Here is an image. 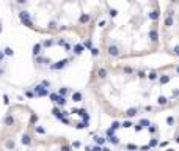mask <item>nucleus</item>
I'll use <instances>...</instances> for the list:
<instances>
[{
	"label": "nucleus",
	"mask_w": 179,
	"mask_h": 151,
	"mask_svg": "<svg viewBox=\"0 0 179 151\" xmlns=\"http://www.w3.org/2000/svg\"><path fill=\"white\" fill-rule=\"evenodd\" d=\"M85 91L108 120L170 113L179 109V62L152 66L96 60Z\"/></svg>",
	"instance_id": "1"
},
{
	"label": "nucleus",
	"mask_w": 179,
	"mask_h": 151,
	"mask_svg": "<svg viewBox=\"0 0 179 151\" xmlns=\"http://www.w3.org/2000/svg\"><path fill=\"white\" fill-rule=\"evenodd\" d=\"M93 52L96 60L124 63L160 52V2H105Z\"/></svg>",
	"instance_id": "2"
},
{
	"label": "nucleus",
	"mask_w": 179,
	"mask_h": 151,
	"mask_svg": "<svg viewBox=\"0 0 179 151\" xmlns=\"http://www.w3.org/2000/svg\"><path fill=\"white\" fill-rule=\"evenodd\" d=\"M0 151H83L88 135L68 129L44 115L30 99L3 93Z\"/></svg>",
	"instance_id": "3"
},
{
	"label": "nucleus",
	"mask_w": 179,
	"mask_h": 151,
	"mask_svg": "<svg viewBox=\"0 0 179 151\" xmlns=\"http://www.w3.org/2000/svg\"><path fill=\"white\" fill-rule=\"evenodd\" d=\"M105 2L38 0L11 3L20 27L42 38H77L93 49Z\"/></svg>",
	"instance_id": "4"
},
{
	"label": "nucleus",
	"mask_w": 179,
	"mask_h": 151,
	"mask_svg": "<svg viewBox=\"0 0 179 151\" xmlns=\"http://www.w3.org/2000/svg\"><path fill=\"white\" fill-rule=\"evenodd\" d=\"M96 62L93 49L77 38H39L30 44V65L42 79L57 80L75 69L90 72Z\"/></svg>",
	"instance_id": "5"
},
{
	"label": "nucleus",
	"mask_w": 179,
	"mask_h": 151,
	"mask_svg": "<svg viewBox=\"0 0 179 151\" xmlns=\"http://www.w3.org/2000/svg\"><path fill=\"white\" fill-rule=\"evenodd\" d=\"M101 135L118 151H157L165 139L162 120H110L99 128Z\"/></svg>",
	"instance_id": "6"
},
{
	"label": "nucleus",
	"mask_w": 179,
	"mask_h": 151,
	"mask_svg": "<svg viewBox=\"0 0 179 151\" xmlns=\"http://www.w3.org/2000/svg\"><path fill=\"white\" fill-rule=\"evenodd\" d=\"M160 50L179 62V0L160 2Z\"/></svg>",
	"instance_id": "7"
},
{
	"label": "nucleus",
	"mask_w": 179,
	"mask_h": 151,
	"mask_svg": "<svg viewBox=\"0 0 179 151\" xmlns=\"http://www.w3.org/2000/svg\"><path fill=\"white\" fill-rule=\"evenodd\" d=\"M162 126H163L165 142L168 145H171L173 148L179 150V110L176 113L163 116Z\"/></svg>",
	"instance_id": "8"
},
{
	"label": "nucleus",
	"mask_w": 179,
	"mask_h": 151,
	"mask_svg": "<svg viewBox=\"0 0 179 151\" xmlns=\"http://www.w3.org/2000/svg\"><path fill=\"white\" fill-rule=\"evenodd\" d=\"M157 151H179V150L173 148L171 145H168L167 142H165V139H163V142H162V145L159 146V150H157Z\"/></svg>",
	"instance_id": "9"
}]
</instances>
